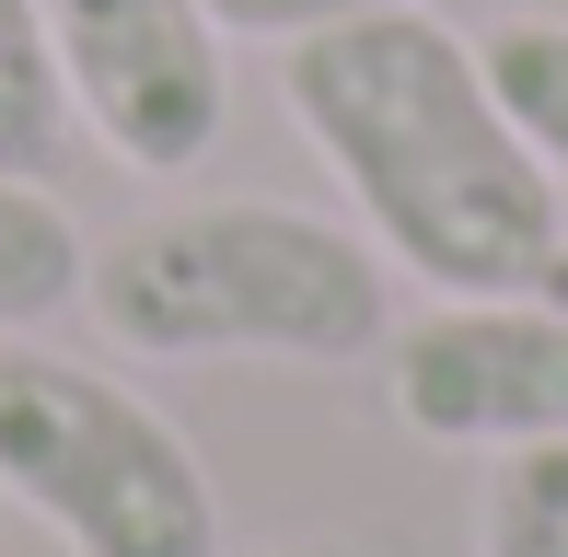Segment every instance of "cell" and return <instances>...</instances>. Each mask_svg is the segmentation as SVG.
Wrapping results in <instances>:
<instances>
[{"mask_svg": "<svg viewBox=\"0 0 568 557\" xmlns=\"http://www.w3.org/2000/svg\"><path fill=\"white\" fill-rule=\"evenodd\" d=\"M302 140L359 198L372 244L429 291H534L568 244V198L476 70V36L429 12H359L278 47Z\"/></svg>", "mask_w": 568, "mask_h": 557, "instance_id": "cell-1", "label": "cell"}, {"mask_svg": "<svg viewBox=\"0 0 568 557\" xmlns=\"http://www.w3.org/2000/svg\"><path fill=\"white\" fill-rule=\"evenodd\" d=\"M93 325L128 361H372L395 337L383 244L278 198H186L128 221L82 267Z\"/></svg>", "mask_w": 568, "mask_h": 557, "instance_id": "cell-2", "label": "cell"}, {"mask_svg": "<svg viewBox=\"0 0 568 557\" xmlns=\"http://www.w3.org/2000/svg\"><path fill=\"white\" fill-rule=\"evenodd\" d=\"M0 499L70 557H221V488L197 442L70 348L0 337Z\"/></svg>", "mask_w": 568, "mask_h": 557, "instance_id": "cell-3", "label": "cell"}, {"mask_svg": "<svg viewBox=\"0 0 568 557\" xmlns=\"http://www.w3.org/2000/svg\"><path fill=\"white\" fill-rule=\"evenodd\" d=\"M59 47L70 117L116 151L128 174H197L221 151L232 70L210 0H36Z\"/></svg>", "mask_w": 568, "mask_h": 557, "instance_id": "cell-4", "label": "cell"}, {"mask_svg": "<svg viewBox=\"0 0 568 557\" xmlns=\"http://www.w3.org/2000/svg\"><path fill=\"white\" fill-rule=\"evenodd\" d=\"M383 395L442 453H523L568 442V302L464 291L383 337Z\"/></svg>", "mask_w": 568, "mask_h": 557, "instance_id": "cell-5", "label": "cell"}, {"mask_svg": "<svg viewBox=\"0 0 568 557\" xmlns=\"http://www.w3.org/2000/svg\"><path fill=\"white\" fill-rule=\"evenodd\" d=\"M476 70L499 93V117L523 129V151L546 163V186L568 198V12H499L476 36Z\"/></svg>", "mask_w": 568, "mask_h": 557, "instance_id": "cell-6", "label": "cell"}, {"mask_svg": "<svg viewBox=\"0 0 568 557\" xmlns=\"http://www.w3.org/2000/svg\"><path fill=\"white\" fill-rule=\"evenodd\" d=\"M70 140H82V117H70L59 47H47V12H36V0H0V174L59 186Z\"/></svg>", "mask_w": 568, "mask_h": 557, "instance_id": "cell-7", "label": "cell"}, {"mask_svg": "<svg viewBox=\"0 0 568 557\" xmlns=\"http://www.w3.org/2000/svg\"><path fill=\"white\" fill-rule=\"evenodd\" d=\"M82 267H93L82 221L47 186L0 174V337H36L47 314H70V302H82Z\"/></svg>", "mask_w": 568, "mask_h": 557, "instance_id": "cell-8", "label": "cell"}, {"mask_svg": "<svg viewBox=\"0 0 568 557\" xmlns=\"http://www.w3.org/2000/svg\"><path fill=\"white\" fill-rule=\"evenodd\" d=\"M476 557H568V442L499 453L476 499Z\"/></svg>", "mask_w": 568, "mask_h": 557, "instance_id": "cell-9", "label": "cell"}, {"mask_svg": "<svg viewBox=\"0 0 568 557\" xmlns=\"http://www.w3.org/2000/svg\"><path fill=\"white\" fill-rule=\"evenodd\" d=\"M359 12H418V0H210L221 36H255V47H302V36L359 23Z\"/></svg>", "mask_w": 568, "mask_h": 557, "instance_id": "cell-10", "label": "cell"}]
</instances>
